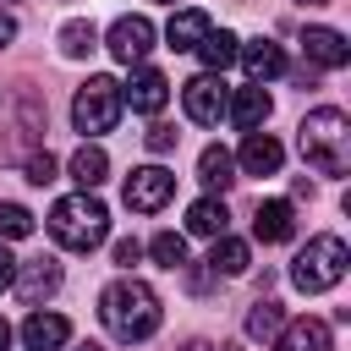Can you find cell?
<instances>
[{"label": "cell", "instance_id": "obj_1", "mask_svg": "<svg viewBox=\"0 0 351 351\" xmlns=\"http://www.w3.org/2000/svg\"><path fill=\"white\" fill-rule=\"evenodd\" d=\"M99 324L121 340V346H137L159 329V296L154 285H143L137 274H121L99 291Z\"/></svg>", "mask_w": 351, "mask_h": 351}, {"label": "cell", "instance_id": "obj_2", "mask_svg": "<svg viewBox=\"0 0 351 351\" xmlns=\"http://www.w3.org/2000/svg\"><path fill=\"white\" fill-rule=\"evenodd\" d=\"M296 148L318 176H346L351 170V121H346V110H335V104L307 110V121L296 126Z\"/></svg>", "mask_w": 351, "mask_h": 351}, {"label": "cell", "instance_id": "obj_3", "mask_svg": "<svg viewBox=\"0 0 351 351\" xmlns=\"http://www.w3.org/2000/svg\"><path fill=\"white\" fill-rule=\"evenodd\" d=\"M44 225H49V236L66 252H93L110 236V208L93 192H66V197H55V208H49Z\"/></svg>", "mask_w": 351, "mask_h": 351}, {"label": "cell", "instance_id": "obj_4", "mask_svg": "<svg viewBox=\"0 0 351 351\" xmlns=\"http://www.w3.org/2000/svg\"><path fill=\"white\" fill-rule=\"evenodd\" d=\"M346 263H351V252H346L340 236H313L296 252V263H291V285L302 296H318V291H329V285L346 280Z\"/></svg>", "mask_w": 351, "mask_h": 351}, {"label": "cell", "instance_id": "obj_5", "mask_svg": "<svg viewBox=\"0 0 351 351\" xmlns=\"http://www.w3.org/2000/svg\"><path fill=\"white\" fill-rule=\"evenodd\" d=\"M121 82L115 77H88L82 88H77V99H71V126L82 132V137H99V132H110L115 121H121Z\"/></svg>", "mask_w": 351, "mask_h": 351}, {"label": "cell", "instance_id": "obj_6", "mask_svg": "<svg viewBox=\"0 0 351 351\" xmlns=\"http://www.w3.org/2000/svg\"><path fill=\"white\" fill-rule=\"evenodd\" d=\"M225 104H230V88H225L219 71H197L192 82H181V110H186V121L219 126V121H225Z\"/></svg>", "mask_w": 351, "mask_h": 351}, {"label": "cell", "instance_id": "obj_7", "mask_svg": "<svg viewBox=\"0 0 351 351\" xmlns=\"http://www.w3.org/2000/svg\"><path fill=\"white\" fill-rule=\"evenodd\" d=\"M170 197H176V176L165 165H143L126 176V208L132 214H159Z\"/></svg>", "mask_w": 351, "mask_h": 351}, {"label": "cell", "instance_id": "obj_8", "mask_svg": "<svg viewBox=\"0 0 351 351\" xmlns=\"http://www.w3.org/2000/svg\"><path fill=\"white\" fill-rule=\"evenodd\" d=\"M104 49H110L121 66H143L148 49H154V22H148V16H115Z\"/></svg>", "mask_w": 351, "mask_h": 351}, {"label": "cell", "instance_id": "obj_9", "mask_svg": "<svg viewBox=\"0 0 351 351\" xmlns=\"http://www.w3.org/2000/svg\"><path fill=\"white\" fill-rule=\"evenodd\" d=\"M121 104H132L137 115H159L170 104V77L154 66H132V82H121Z\"/></svg>", "mask_w": 351, "mask_h": 351}, {"label": "cell", "instance_id": "obj_10", "mask_svg": "<svg viewBox=\"0 0 351 351\" xmlns=\"http://www.w3.org/2000/svg\"><path fill=\"white\" fill-rule=\"evenodd\" d=\"M302 55H307V66H318V71L351 66V44H346V33H335V27H307V33H302Z\"/></svg>", "mask_w": 351, "mask_h": 351}, {"label": "cell", "instance_id": "obj_11", "mask_svg": "<svg viewBox=\"0 0 351 351\" xmlns=\"http://www.w3.org/2000/svg\"><path fill=\"white\" fill-rule=\"evenodd\" d=\"M236 165H241L247 176H280V165H285V148H280V137H269V132L258 126V132H247V137H241V148H236Z\"/></svg>", "mask_w": 351, "mask_h": 351}, {"label": "cell", "instance_id": "obj_12", "mask_svg": "<svg viewBox=\"0 0 351 351\" xmlns=\"http://www.w3.org/2000/svg\"><path fill=\"white\" fill-rule=\"evenodd\" d=\"M16 296L27 302V307H38V302H49L55 291H60V263L55 258H33V263H16Z\"/></svg>", "mask_w": 351, "mask_h": 351}, {"label": "cell", "instance_id": "obj_13", "mask_svg": "<svg viewBox=\"0 0 351 351\" xmlns=\"http://www.w3.org/2000/svg\"><path fill=\"white\" fill-rule=\"evenodd\" d=\"M252 236H258L263 247H280V241H291V236H296V208H291L285 197H269V203H258V214H252Z\"/></svg>", "mask_w": 351, "mask_h": 351}, {"label": "cell", "instance_id": "obj_14", "mask_svg": "<svg viewBox=\"0 0 351 351\" xmlns=\"http://www.w3.org/2000/svg\"><path fill=\"white\" fill-rule=\"evenodd\" d=\"M269 110H274V99H269V88H263V82L236 88V93H230V104H225V115H230L241 132H258V126L269 121Z\"/></svg>", "mask_w": 351, "mask_h": 351}, {"label": "cell", "instance_id": "obj_15", "mask_svg": "<svg viewBox=\"0 0 351 351\" xmlns=\"http://www.w3.org/2000/svg\"><path fill=\"white\" fill-rule=\"evenodd\" d=\"M71 340V324L60 313H27L22 318V346L27 351H60Z\"/></svg>", "mask_w": 351, "mask_h": 351}, {"label": "cell", "instance_id": "obj_16", "mask_svg": "<svg viewBox=\"0 0 351 351\" xmlns=\"http://www.w3.org/2000/svg\"><path fill=\"white\" fill-rule=\"evenodd\" d=\"M236 60L247 66V77H252V82H274V77L285 71V49H280L274 38H252V44H241V49H236Z\"/></svg>", "mask_w": 351, "mask_h": 351}, {"label": "cell", "instance_id": "obj_17", "mask_svg": "<svg viewBox=\"0 0 351 351\" xmlns=\"http://www.w3.org/2000/svg\"><path fill=\"white\" fill-rule=\"evenodd\" d=\"M274 351H329V324L324 318H291V324H280Z\"/></svg>", "mask_w": 351, "mask_h": 351}, {"label": "cell", "instance_id": "obj_18", "mask_svg": "<svg viewBox=\"0 0 351 351\" xmlns=\"http://www.w3.org/2000/svg\"><path fill=\"white\" fill-rule=\"evenodd\" d=\"M66 170H71V181H77L82 192H93V186L110 176V154H104L99 143H88V137H82V148L71 154V165H66Z\"/></svg>", "mask_w": 351, "mask_h": 351}, {"label": "cell", "instance_id": "obj_19", "mask_svg": "<svg viewBox=\"0 0 351 351\" xmlns=\"http://www.w3.org/2000/svg\"><path fill=\"white\" fill-rule=\"evenodd\" d=\"M197 176H203L208 192H225V186L236 181V154H230L225 143H208V148L197 154Z\"/></svg>", "mask_w": 351, "mask_h": 351}, {"label": "cell", "instance_id": "obj_20", "mask_svg": "<svg viewBox=\"0 0 351 351\" xmlns=\"http://www.w3.org/2000/svg\"><path fill=\"white\" fill-rule=\"evenodd\" d=\"M247 263H252L247 241H241V236H230V230H219V236H214V247H208V269H214V274H247Z\"/></svg>", "mask_w": 351, "mask_h": 351}, {"label": "cell", "instance_id": "obj_21", "mask_svg": "<svg viewBox=\"0 0 351 351\" xmlns=\"http://www.w3.org/2000/svg\"><path fill=\"white\" fill-rule=\"evenodd\" d=\"M236 49H241V38H236V33H225V27H208V33L197 38L203 71H225V66H236Z\"/></svg>", "mask_w": 351, "mask_h": 351}, {"label": "cell", "instance_id": "obj_22", "mask_svg": "<svg viewBox=\"0 0 351 351\" xmlns=\"http://www.w3.org/2000/svg\"><path fill=\"white\" fill-rule=\"evenodd\" d=\"M225 225H230V208H225V197H197V203L186 208V230H192V236H208V241H214Z\"/></svg>", "mask_w": 351, "mask_h": 351}, {"label": "cell", "instance_id": "obj_23", "mask_svg": "<svg viewBox=\"0 0 351 351\" xmlns=\"http://www.w3.org/2000/svg\"><path fill=\"white\" fill-rule=\"evenodd\" d=\"M208 27H214V22H208L197 5H186V11H176V16H170L165 38H170V49H197V38H203Z\"/></svg>", "mask_w": 351, "mask_h": 351}, {"label": "cell", "instance_id": "obj_24", "mask_svg": "<svg viewBox=\"0 0 351 351\" xmlns=\"http://www.w3.org/2000/svg\"><path fill=\"white\" fill-rule=\"evenodd\" d=\"M55 44H60V55H66V60H82V55H93V49H99V27H93L88 16H71V22L60 27V38H55Z\"/></svg>", "mask_w": 351, "mask_h": 351}, {"label": "cell", "instance_id": "obj_25", "mask_svg": "<svg viewBox=\"0 0 351 351\" xmlns=\"http://www.w3.org/2000/svg\"><path fill=\"white\" fill-rule=\"evenodd\" d=\"M280 324H285L280 302L258 296V302H252V313H247V335H252V340H274V335H280Z\"/></svg>", "mask_w": 351, "mask_h": 351}, {"label": "cell", "instance_id": "obj_26", "mask_svg": "<svg viewBox=\"0 0 351 351\" xmlns=\"http://www.w3.org/2000/svg\"><path fill=\"white\" fill-rule=\"evenodd\" d=\"M148 252H154L159 269H186V241H181L176 230H159V236L148 241Z\"/></svg>", "mask_w": 351, "mask_h": 351}, {"label": "cell", "instance_id": "obj_27", "mask_svg": "<svg viewBox=\"0 0 351 351\" xmlns=\"http://www.w3.org/2000/svg\"><path fill=\"white\" fill-rule=\"evenodd\" d=\"M33 236V214L22 203H0V241H22Z\"/></svg>", "mask_w": 351, "mask_h": 351}, {"label": "cell", "instance_id": "obj_28", "mask_svg": "<svg viewBox=\"0 0 351 351\" xmlns=\"http://www.w3.org/2000/svg\"><path fill=\"white\" fill-rule=\"evenodd\" d=\"M22 176H27L33 186H49V181H55V154H49V148H33V154L22 159Z\"/></svg>", "mask_w": 351, "mask_h": 351}, {"label": "cell", "instance_id": "obj_29", "mask_svg": "<svg viewBox=\"0 0 351 351\" xmlns=\"http://www.w3.org/2000/svg\"><path fill=\"white\" fill-rule=\"evenodd\" d=\"M176 137H181V132H176V126H170V121H154V126H148V137H143V143H148V154H170V148H176Z\"/></svg>", "mask_w": 351, "mask_h": 351}, {"label": "cell", "instance_id": "obj_30", "mask_svg": "<svg viewBox=\"0 0 351 351\" xmlns=\"http://www.w3.org/2000/svg\"><path fill=\"white\" fill-rule=\"evenodd\" d=\"M137 258H143V241H137V236H121V241H115V263H121V269H132Z\"/></svg>", "mask_w": 351, "mask_h": 351}, {"label": "cell", "instance_id": "obj_31", "mask_svg": "<svg viewBox=\"0 0 351 351\" xmlns=\"http://www.w3.org/2000/svg\"><path fill=\"white\" fill-rule=\"evenodd\" d=\"M214 280H219V274H214V269H186V285H192V291H208V285H214Z\"/></svg>", "mask_w": 351, "mask_h": 351}, {"label": "cell", "instance_id": "obj_32", "mask_svg": "<svg viewBox=\"0 0 351 351\" xmlns=\"http://www.w3.org/2000/svg\"><path fill=\"white\" fill-rule=\"evenodd\" d=\"M11 280H16V258L0 247V291H11Z\"/></svg>", "mask_w": 351, "mask_h": 351}, {"label": "cell", "instance_id": "obj_33", "mask_svg": "<svg viewBox=\"0 0 351 351\" xmlns=\"http://www.w3.org/2000/svg\"><path fill=\"white\" fill-rule=\"evenodd\" d=\"M11 38H16V16H11V11H0V49H5Z\"/></svg>", "mask_w": 351, "mask_h": 351}, {"label": "cell", "instance_id": "obj_34", "mask_svg": "<svg viewBox=\"0 0 351 351\" xmlns=\"http://www.w3.org/2000/svg\"><path fill=\"white\" fill-rule=\"evenodd\" d=\"M0 351H11V324L0 318Z\"/></svg>", "mask_w": 351, "mask_h": 351}, {"label": "cell", "instance_id": "obj_35", "mask_svg": "<svg viewBox=\"0 0 351 351\" xmlns=\"http://www.w3.org/2000/svg\"><path fill=\"white\" fill-rule=\"evenodd\" d=\"M186 351H214V346H208V340H192V346H186Z\"/></svg>", "mask_w": 351, "mask_h": 351}, {"label": "cell", "instance_id": "obj_36", "mask_svg": "<svg viewBox=\"0 0 351 351\" xmlns=\"http://www.w3.org/2000/svg\"><path fill=\"white\" fill-rule=\"evenodd\" d=\"M77 351H104V346H93V340H88V346H77Z\"/></svg>", "mask_w": 351, "mask_h": 351}, {"label": "cell", "instance_id": "obj_37", "mask_svg": "<svg viewBox=\"0 0 351 351\" xmlns=\"http://www.w3.org/2000/svg\"><path fill=\"white\" fill-rule=\"evenodd\" d=\"M302 5H329V0H302Z\"/></svg>", "mask_w": 351, "mask_h": 351}, {"label": "cell", "instance_id": "obj_38", "mask_svg": "<svg viewBox=\"0 0 351 351\" xmlns=\"http://www.w3.org/2000/svg\"><path fill=\"white\" fill-rule=\"evenodd\" d=\"M159 5H176V0H159Z\"/></svg>", "mask_w": 351, "mask_h": 351}]
</instances>
